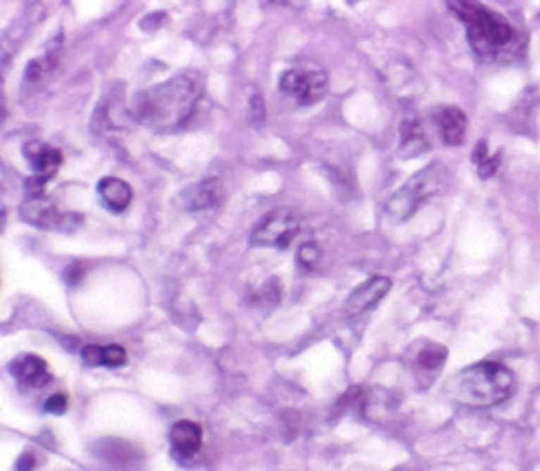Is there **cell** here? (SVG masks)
I'll use <instances>...</instances> for the list:
<instances>
[{"label": "cell", "instance_id": "obj_9", "mask_svg": "<svg viewBox=\"0 0 540 471\" xmlns=\"http://www.w3.org/2000/svg\"><path fill=\"white\" fill-rule=\"evenodd\" d=\"M23 157L27 159L34 176L44 180V182L51 176H55L59 165H61V152L57 148L44 144V142H38V140L36 142H27L23 146Z\"/></svg>", "mask_w": 540, "mask_h": 471}, {"label": "cell", "instance_id": "obj_2", "mask_svg": "<svg viewBox=\"0 0 540 471\" xmlns=\"http://www.w3.org/2000/svg\"><path fill=\"white\" fill-rule=\"evenodd\" d=\"M450 387L452 396L467 406H496L513 396L515 379L503 364L482 362L458 372Z\"/></svg>", "mask_w": 540, "mask_h": 471}, {"label": "cell", "instance_id": "obj_11", "mask_svg": "<svg viewBox=\"0 0 540 471\" xmlns=\"http://www.w3.org/2000/svg\"><path fill=\"white\" fill-rule=\"evenodd\" d=\"M425 197V182H408L403 188H399L391 199H389V205H387V212L397 218V220H408L420 205Z\"/></svg>", "mask_w": 540, "mask_h": 471}, {"label": "cell", "instance_id": "obj_8", "mask_svg": "<svg viewBox=\"0 0 540 471\" xmlns=\"http://www.w3.org/2000/svg\"><path fill=\"white\" fill-rule=\"evenodd\" d=\"M169 442H171V453L175 459H180V461L192 459L201 451L203 429L192 421H177L171 425Z\"/></svg>", "mask_w": 540, "mask_h": 471}, {"label": "cell", "instance_id": "obj_14", "mask_svg": "<svg viewBox=\"0 0 540 471\" xmlns=\"http://www.w3.org/2000/svg\"><path fill=\"white\" fill-rule=\"evenodd\" d=\"M23 216L27 222H34V224H40V226H53L57 220H61L55 212V207L42 199V197H36V199H27L25 205H23Z\"/></svg>", "mask_w": 540, "mask_h": 471}, {"label": "cell", "instance_id": "obj_16", "mask_svg": "<svg viewBox=\"0 0 540 471\" xmlns=\"http://www.w3.org/2000/svg\"><path fill=\"white\" fill-rule=\"evenodd\" d=\"M319 260H321V250H319V245L317 243H304L300 250H298V264L302 267V269H317V264H319Z\"/></svg>", "mask_w": 540, "mask_h": 471}, {"label": "cell", "instance_id": "obj_18", "mask_svg": "<svg viewBox=\"0 0 540 471\" xmlns=\"http://www.w3.org/2000/svg\"><path fill=\"white\" fill-rule=\"evenodd\" d=\"M68 410V398L63 393H55L44 402V412L49 415H63Z\"/></svg>", "mask_w": 540, "mask_h": 471}, {"label": "cell", "instance_id": "obj_19", "mask_svg": "<svg viewBox=\"0 0 540 471\" xmlns=\"http://www.w3.org/2000/svg\"><path fill=\"white\" fill-rule=\"evenodd\" d=\"M34 465H36V461H34V455L25 453V455L19 459V463H17V471H32L34 470Z\"/></svg>", "mask_w": 540, "mask_h": 471}, {"label": "cell", "instance_id": "obj_15", "mask_svg": "<svg viewBox=\"0 0 540 471\" xmlns=\"http://www.w3.org/2000/svg\"><path fill=\"white\" fill-rule=\"evenodd\" d=\"M446 357H448V351H446L444 347H439V345H429V347L420 353L418 364H420L425 370H437L439 366H444Z\"/></svg>", "mask_w": 540, "mask_h": 471}, {"label": "cell", "instance_id": "obj_7", "mask_svg": "<svg viewBox=\"0 0 540 471\" xmlns=\"http://www.w3.org/2000/svg\"><path fill=\"white\" fill-rule=\"evenodd\" d=\"M391 279L389 277H372L365 283H361L349 298H346V313L349 315H361L370 309H374L389 292H391Z\"/></svg>", "mask_w": 540, "mask_h": 471}, {"label": "cell", "instance_id": "obj_3", "mask_svg": "<svg viewBox=\"0 0 540 471\" xmlns=\"http://www.w3.org/2000/svg\"><path fill=\"white\" fill-rule=\"evenodd\" d=\"M450 8L467 25V38L477 55L498 57L517 42V30L488 6L477 2H450Z\"/></svg>", "mask_w": 540, "mask_h": 471}, {"label": "cell", "instance_id": "obj_4", "mask_svg": "<svg viewBox=\"0 0 540 471\" xmlns=\"http://www.w3.org/2000/svg\"><path fill=\"white\" fill-rule=\"evenodd\" d=\"M300 231V220L287 209H275L266 214L251 231V245L285 250Z\"/></svg>", "mask_w": 540, "mask_h": 471}, {"label": "cell", "instance_id": "obj_12", "mask_svg": "<svg viewBox=\"0 0 540 471\" xmlns=\"http://www.w3.org/2000/svg\"><path fill=\"white\" fill-rule=\"evenodd\" d=\"M97 192L101 197V203L110 212H125L131 205V199H133L131 186L125 180H118V178H103V180H99Z\"/></svg>", "mask_w": 540, "mask_h": 471}, {"label": "cell", "instance_id": "obj_6", "mask_svg": "<svg viewBox=\"0 0 540 471\" xmlns=\"http://www.w3.org/2000/svg\"><path fill=\"white\" fill-rule=\"evenodd\" d=\"M8 370L21 385L32 387V389H44L53 381L46 362L38 355H32V353L15 357L8 366Z\"/></svg>", "mask_w": 540, "mask_h": 471}, {"label": "cell", "instance_id": "obj_13", "mask_svg": "<svg viewBox=\"0 0 540 471\" xmlns=\"http://www.w3.org/2000/svg\"><path fill=\"white\" fill-rule=\"evenodd\" d=\"M437 125H439V133L444 137V142L448 146H458L465 142V133H467V116L463 110L450 106L444 108L437 116Z\"/></svg>", "mask_w": 540, "mask_h": 471}, {"label": "cell", "instance_id": "obj_5", "mask_svg": "<svg viewBox=\"0 0 540 471\" xmlns=\"http://www.w3.org/2000/svg\"><path fill=\"white\" fill-rule=\"evenodd\" d=\"M279 87L296 104L310 106L327 93V74L317 68H294L281 76Z\"/></svg>", "mask_w": 540, "mask_h": 471}, {"label": "cell", "instance_id": "obj_10", "mask_svg": "<svg viewBox=\"0 0 540 471\" xmlns=\"http://www.w3.org/2000/svg\"><path fill=\"white\" fill-rule=\"evenodd\" d=\"M182 199L188 209H209L222 203L224 188L220 180H203L186 188L182 192Z\"/></svg>", "mask_w": 540, "mask_h": 471}, {"label": "cell", "instance_id": "obj_17", "mask_svg": "<svg viewBox=\"0 0 540 471\" xmlns=\"http://www.w3.org/2000/svg\"><path fill=\"white\" fill-rule=\"evenodd\" d=\"M127 362V351L118 345H108V347H101V366L106 368H118V366H125Z\"/></svg>", "mask_w": 540, "mask_h": 471}, {"label": "cell", "instance_id": "obj_1", "mask_svg": "<svg viewBox=\"0 0 540 471\" xmlns=\"http://www.w3.org/2000/svg\"><path fill=\"white\" fill-rule=\"evenodd\" d=\"M201 93L203 78L196 72H184L163 85L137 93L133 99V114L152 129H173L190 118Z\"/></svg>", "mask_w": 540, "mask_h": 471}]
</instances>
